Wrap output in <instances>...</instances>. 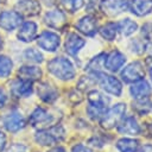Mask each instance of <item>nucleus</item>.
<instances>
[{
	"label": "nucleus",
	"mask_w": 152,
	"mask_h": 152,
	"mask_svg": "<svg viewBox=\"0 0 152 152\" xmlns=\"http://www.w3.org/2000/svg\"><path fill=\"white\" fill-rule=\"evenodd\" d=\"M5 146H6V135L2 132H0V152L4 151Z\"/></svg>",
	"instance_id": "obj_35"
},
{
	"label": "nucleus",
	"mask_w": 152,
	"mask_h": 152,
	"mask_svg": "<svg viewBox=\"0 0 152 152\" xmlns=\"http://www.w3.org/2000/svg\"><path fill=\"white\" fill-rule=\"evenodd\" d=\"M6 152H27V148H26V146H24V145L13 144V145H11V146L6 150Z\"/></svg>",
	"instance_id": "obj_33"
},
{
	"label": "nucleus",
	"mask_w": 152,
	"mask_h": 152,
	"mask_svg": "<svg viewBox=\"0 0 152 152\" xmlns=\"http://www.w3.org/2000/svg\"><path fill=\"white\" fill-rule=\"evenodd\" d=\"M76 28L81 33L93 37L97 31V23H96L95 18H93L90 15H86L78 20V23L76 24Z\"/></svg>",
	"instance_id": "obj_14"
},
{
	"label": "nucleus",
	"mask_w": 152,
	"mask_h": 152,
	"mask_svg": "<svg viewBox=\"0 0 152 152\" xmlns=\"http://www.w3.org/2000/svg\"><path fill=\"white\" fill-rule=\"evenodd\" d=\"M150 107H151V102L148 97L139 99V100H135V102H133V109L139 114H146L150 110Z\"/></svg>",
	"instance_id": "obj_29"
},
{
	"label": "nucleus",
	"mask_w": 152,
	"mask_h": 152,
	"mask_svg": "<svg viewBox=\"0 0 152 152\" xmlns=\"http://www.w3.org/2000/svg\"><path fill=\"white\" fill-rule=\"evenodd\" d=\"M144 77H145L144 65L138 61L129 63L121 71V78L126 83H134V82H138L140 80H144Z\"/></svg>",
	"instance_id": "obj_6"
},
{
	"label": "nucleus",
	"mask_w": 152,
	"mask_h": 152,
	"mask_svg": "<svg viewBox=\"0 0 152 152\" xmlns=\"http://www.w3.org/2000/svg\"><path fill=\"white\" fill-rule=\"evenodd\" d=\"M33 89H32V81H27V80H15L12 82L11 84V93L14 96L18 97H26L30 96L32 94Z\"/></svg>",
	"instance_id": "obj_12"
},
{
	"label": "nucleus",
	"mask_w": 152,
	"mask_h": 152,
	"mask_svg": "<svg viewBox=\"0 0 152 152\" xmlns=\"http://www.w3.org/2000/svg\"><path fill=\"white\" fill-rule=\"evenodd\" d=\"M88 102L89 106L87 108V113L89 118L96 120L101 118V115L107 110V107L109 104V99L97 90H90L88 93Z\"/></svg>",
	"instance_id": "obj_1"
},
{
	"label": "nucleus",
	"mask_w": 152,
	"mask_h": 152,
	"mask_svg": "<svg viewBox=\"0 0 152 152\" xmlns=\"http://www.w3.org/2000/svg\"><path fill=\"white\" fill-rule=\"evenodd\" d=\"M71 152H93V151L89 147H87V146H84L82 144H77V145H75L72 147Z\"/></svg>",
	"instance_id": "obj_34"
},
{
	"label": "nucleus",
	"mask_w": 152,
	"mask_h": 152,
	"mask_svg": "<svg viewBox=\"0 0 152 152\" xmlns=\"http://www.w3.org/2000/svg\"><path fill=\"white\" fill-rule=\"evenodd\" d=\"M13 68L12 61L7 56H0V77H7Z\"/></svg>",
	"instance_id": "obj_28"
},
{
	"label": "nucleus",
	"mask_w": 152,
	"mask_h": 152,
	"mask_svg": "<svg viewBox=\"0 0 152 152\" xmlns=\"http://www.w3.org/2000/svg\"><path fill=\"white\" fill-rule=\"evenodd\" d=\"M48 70L59 80H71L75 76L72 63L64 57H56L48 63Z\"/></svg>",
	"instance_id": "obj_2"
},
{
	"label": "nucleus",
	"mask_w": 152,
	"mask_h": 152,
	"mask_svg": "<svg viewBox=\"0 0 152 152\" xmlns=\"http://www.w3.org/2000/svg\"><path fill=\"white\" fill-rule=\"evenodd\" d=\"M24 56H25V58H26L27 61L33 62V63H42V62H43V55H42L38 50H36V49H33V48L25 50Z\"/></svg>",
	"instance_id": "obj_31"
},
{
	"label": "nucleus",
	"mask_w": 152,
	"mask_h": 152,
	"mask_svg": "<svg viewBox=\"0 0 152 152\" xmlns=\"http://www.w3.org/2000/svg\"><path fill=\"white\" fill-rule=\"evenodd\" d=\"M96 76L97 83L102 87L103 90H106L107 93L114 95V96H120L121 91H122V86L120 83V81L112 76V75H107L104 72H93Z\"/></svg>",
	"instance_id": "obj_5"
},
{
	"label": "nucleus",
	"mask_w": 152,
	"mask_h": 152,
	"mask_svg": "<svg viewBox=\"0 0 152 152\" xmlns=\"http://www.w3.org/2000/svg\"><path fill=\"white\" fill-rule=\"evenodd\" d=\"M65 135V131L62 126H53L49 129L45 131H39L34 139L38 144L43 145V146H51L58 141H62L64 139Z\"/></svg>",
	"instance_id": "obj_4"
},
{
	"label": "nucleus",
	"mask_w": 152,
	"mask_h": 152,
	"mask_svg": "<svg viewBox=\"0 0 152 152\" xmlns=\"http://www.w3.org/2000/svg\"><path fill=\"white\" fill-rule=\"evenodd\" d=\"M37 36V25L33 21H26L21 25L18 32V38L21 42H32Z\"/></svg>",
	"instance_id": "obj_21"
},
{
	"label": "nucleus",
	"mask_w": 152,
	"mask_h": 152,
	"mask_svg": "<svg viewBox=\"0 0 152 152\" xmlns=\"http://www.w3.org/2000/svg\"><path fill=\"white\" fill-rule=\"evenodd\" d=\"M151 90L152 89H151L150 84L145 80H140L138 82H134V84L129 88V93L134 100L148 97V95L151 94Z\"/></svg>",
	"instance_id": "obj_19"
},
{
	"label": "nucleus",
	"mask_w": 152,
	"mask_h": 152,
	"mask_svg": "<svg viewBox=\"0 0 152 152\" xmlns=\"http://www.w3.org/2000/svg\"><path fill=\"white\" fill-rule=\"evenodd\" d=\"M106 53H100L96 57H94L87 65V70L90 72H101L102 69L104 68V59H106Z\"/></svg>",
	"instance_id": "obj_26"
},
{
	"label": "nucleus",
	"mask_w": 152,
	"mask_h": 152,
	"mask_svg": "<svg viewBox=\"0 0 152 152\" xmlns=\"http://www.w3.org/2000/svg\"><path fill=\"white\" fill-rule=\"evenodd\" d=\"M139 152H152V145H151V144H146V145H144V146L140 148Z\"/></svg>",
	"instance_id": "obj_36"
},
{
	"label": "nucleus",
	"mask_w": 152,
	"mask_h": 152,
	"mask_svg": "<svg viewBox=\"0 0 152 152\" xmlns=\"http://www.w3.org/2000/svg\"><path fill=\"white\" fill-rule=\"evenodd\" d=\"M118 24V30L124 34V36H131L132 33H134L138 28V25L135 21L126 18V19H122L120 20Z\"/></svg>",
	"instance_id": "obj_25"
},
{
	"label": "nucleus",
	"mask_w": 152,
	"mask_h": 152,
	"mask_svg": "<svg viewBox=\"0 0 152 152\" xmlns=\"http://www.w3.org/2000/svg\"><path fill=\"white\" fill-rule=\"evenodd\" d=\"M4 125H5V128L8 131V132H18L19 129H21L24 126H25V120L23 118V115L17 112V110H13L11 112L10 114H7L4 119Z\"/></svg>",
	"instance_id": "obj_11"
},
{
	"label": "nucleus",
	"mask_w": 152,
	"mask_h": 152,
	"mask_svg": "<svg viewBox=\"0 0 152 152\" xmlns=\"http://www.w3.org/2000/svg\"><path fill=\"white\" fill-rule=\"evenodd\" d=\"M1 48H2V42H1V39H0V50H1Z\"/></svg>",
	"instance_id": "obj_40"
},
{
	"label": "nucleus",
	"mask_w": 152,
	"mask_h": 152,
	"mask_svg": "<svg viewBox=\"0 0 152 152\" xmlns=\"http://www.w3.org/2000/svg\"><path fill=\"white\" fill-rule=\"evenodd\" d=\"M131 12L138 17L146 15L152 12V1L151 0H132L129 1Z\"/></svg>",
	"instance_id": "obj_20"
},
{
	"label": "nucleus",
	"mask_w": 152,
	"mask_h": 152,
	"mask_svg": "<svg viewBox=\"0 0 152 152\" xmlns=\"http://www.w3.org/2000/svg\"><path fill=\"white\" fill-rule=\"evenodd\" d=\"M23 17L15 11H5L0 14V27L6 31H12L20 26Z\"/></svg>",
	"instance_id": "obj_9"
},
{
	"label": "nucleus",
	"mask_w": 152,
	"mask_h": 152,
	"mask_svg": "<svg viewBox=\"0 0 152 152\" xmlns=\"http://www.w3.org/2000/svg\"><path fill=\"white\" fill-rule=\"evenodd\" d=\"M18 74L20 78L27 80V81H36L39 80L42 76V70L38 66H30V65H24L18 70Z\"/></svg>",
	"instance_id": "obj_22"
},
{
	"label": "nucleus",
	"mask_w": 152,
	"mask_h": 152,
	"mask_svg": "<svg viewBox=\"0 0 152 152\" xmlns=\"http://www.w3.org/2000/svg\"><path fill=\"white\" fill-rule=\"evenodd\" d=\"M118 132L120 134H128V135H138L140 134L141 129L138 125L137 120L133 116H128L118 126Z\"/></svg>",
	"instance_id": "obj_18"
},
{
	"label": "nucleus",
	"mask_w": 152,
	"mask_h": 152,
	"mask_svg": "<svg viewBox=\"0 0 152 152\" xmlns=\"http://www.w3.org/2000/svg\"><path fill=\"white\" fill-rule=\"evenodd\" d=\"M44 20H45V24L52 28H62L66 23L64 13L59 10H52L46 12Z\"/></svg>",
	"instance_id": "obj_15"
},
{
	"label": "nucleus",
	"mask_w": 152,
	"mask_h": 152,
	"mask_svg": "<svg viewBox=\"0 0 152 152\" xmlns=\"http://www.w3.org/2000/svg\"><path fill=\"white\" fill-rule=\"evenodd\" d=\"M126 62V57L119 50H113L110 53L106 56L104 59V68L112 72H116Z\"/></svg>",
	"instance_id": "obj_10"
},
{
	"label": "nucleus",
	"mask_w": 152,
	"mask_h": 152,
	"mask_svg": "<svg viewBox=\"0 0 152 152\" xmlns=\"http://www.w3.org/2000/svg\"><path fill=\"white\" fill-rule=\"evenodd\" d=\"M38 95L39 97L44 101V102H53L56 99H57V90L51 87L50 84L48 83H42L39 87H38Z\"/></svg>",
	"instance_id": "obj_23"
},
{
	"label": "nucleus",
	"mask_w": 152,
	"mask_h": 152,
	"mask_svg": "<svg viewBox=\"0 0 152 152\" xmlns=\"http://www.w3.org/2000/svg\"><path fill=\"white\" fill-rule=\"evenodd\" d=\"M116 147L120 152H138L139 141L129 138H122L116 141Z\"/></svg>",
	"instance_id": "obj_24"
},
{
	"label": "nucleus",
	"mask_w": 152,
	"mask_h": 152,
	"mask_svg": "<svg viewBox=\"0 0 152 152\" xmlns=\"http://www.w3.org/2000/svg\"><path fill=\"white\" fill-rule=\"evenodd\" d=\"M126 113V104L125 103H116L109 109H107L100 118V124L104 129L114 128L119 125Z\"/></svg>",
	"instance_id": "obj_3"
},
{
	"label": "nucleus",
	"mask_w": 152,
	"mask_h": 152,
	"mask_svg": "<svg viewBox=\"0 0 152 152\" xmlns=\"http://www.w3.org/2000/svg\"><path fill=\"white\" fill-rule=\"evenodd\" d=\"M141 33H142V36L147 40H151L152 42V24H150V23L145 24L142 26V28H141Z\"/></svg>",
	"instance_id": "obj_32"
},
{
	"label": "nucleus",
	"mask_w": 152,
	"mask_h": 152,
	"mask_svg": "<svg viewBox=\"0 0 152 152\" xmlns=\"http://www.w3.org/2000/svg\"><path fill=\"white\" fill-rule=\"evenodd\" d=\"M118 24L116 23H107L100 28V34L107 40H114L118 33Z\"/></svg>",
	"instance_id": "obj_27"
},
{
	"label": "nucleus",
	"mask_w": 152,
	"mask_h": 152,
	"mask_svg": "<svg viewBox=\"0 0 152 152\" xmlns=\"http://www.w3.org/2000/svg\"><path fill=\"white\" fill-rule=\"evenodd\" d=\"M151 1H152V0H151Z\"/></svg>",
	"instance_id": "obj_41"
},
{
	"label": "nucleus",
	"mask_w": 152,
	"mask_h": 152,
	"mask_svg": "<svg viewBox=\"0 0 152 152\" xmlns=\"http://www.w3.org/2000/svg\"><path fill=\"white\" fill-rule=\"evenodd\" d=\"M84 44L86 40L83 38H81L76 33H69L65 39V51L71 56H76L77 52L84 46Z\"/></svg>",
	"instance_id": "obj_17"
},
{
	"label": "nucleus",
	"mask_w": 152,
	"mask_h": 152,
	"mask_svg": "<svg viewBox=\"0 0 152 152\" xmlns=\"http://www.w3.org/2000/svg\"><path fill=\"white\" fill-rule=\"evenodd\" d=\"M48 152H66L63 147H61V146H58V147H55V148H52V150H50V151H48Z\"/></svg>",
	"instance_id": "obj_38"
},
{
	"label": "nucleus",
	"mask_w": 152,
	"mask_h": 152,
	"mask_svg": "<svg viewBox=\"0 0 152 152\" xmlns=\"http://www.w3.org/2000/svg\"><path fill=\"white\" fill-rule=\"evenodd\" d=\"M129 7L128 0H102L101 8L108 15H118Z\"/></svg>",
	"instance_id": "obj_8"
},
{
	"label": "nucleus",
	"mask_w": 152,
	"mask_h": 152,
	"mask_svg": "<svg viewBox=\"0 0 152 152\" xmlns=\"http://www.w3.org/2000/svg\"><path fill=\"white\" fill-rule=\"evenodd\" d=\"M15 10L20 15L33 17L40 11V5L37 0H23L15 5Z\"/></svg>",
	"instance_id": "obj_13"
},
{
	"label": "nucleus",
	"mask_w": 152,
	"mask_h": 152,
	"mask_svg": "<svg viewBox=\"0 0 152 152\" xmlns=\"http://www.w3.org/2000/svg\"><path fill=\"white\" fill-rule=\"evenodd\" d=\"M5 102H6V96H5L4 91L0 89V108H2L5 106Z\"/></svg>",
	"instance_id": "obj_37"
},
{
	"label": "nucleus",
	"mask_w": 152,
	"mask_h": 152,
	"mask_svg": "<svg viewBox=\"0 0 152 152\" xmlns=\"http://www.w3.org/2000/svg\"><path fill=\"white\" fill-rule=\"evenodd\" d=\"M62 5L66 11L74 13L84 5V0H62Z\"/></svg>",
	"instance_id": "obj_30"
},
{
	"label": "nucleus",
	"mask_w": 152,
	"mask_h": 152,
	"mask_svg": "<svg viewBox=\"0 0 152 152\" xmlns=\"http://www.w3.org/2000/svg\"><path fill=\"white\" fill-rule=\"evenodd\" d=\"M28 121L33 127H44L48 124L52 122V116L43 108H36L33 113L30 115Z\"/></svg>",
	"instance_id": "obj_16"
},
{
	"label": "nucleus",
	"mask_w": 152,
	"mask_h": 152,
	"mask_svg": "<svg viewBox=\"0 0 152 152\" xmlns=\"http://www.w3.org/2000/svg\"><path fill=\"white\" fill-rule=\"evenodd\" d=\"M37 44L46 50V51H50V52H53L58 49L59 44H61V39H59V36L53 33V32H50V31H44L38 38H37Z\"/></svg>",
	"instance_id": "obj_7"
},
{
	"label": "nucleus",
	"mask_w": 152,
	"mask_h": 152,
	"mask_svg": "<svg viewBox=\"0 0 152 152\" xmlns=\"http://www.w3.org/2000/svg\"><path fill=\"white\" fill-rule=\"evenodd\" d=\"M150 76H151V81H152V66H151V69H150Z\"/></svg>",
	"instance_id": "obj_39"
}]
</instances>
